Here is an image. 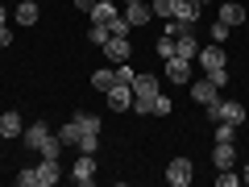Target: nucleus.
Masks as SVG:
<instances>
[{
	"instance_id": "obj_31",
	"label": "nucleus",
	"mask_w": 249,
	"mask_h": 187,
	"mask_svg": "<svg viewBox=\"0 0 249 187\" xmlns=\"http://www.w3.org/2000/svg\"><path fill=\"white\" fill-rule=\"evenodd\" d=\"M212 42H229V25H224V21H216V25H212Z\"/></svg>"
},
{
	"instance_id": "obj_1",
	"label": "nucleus",
	"mask_w": 249,
	"mask_h": 187,
	"mask_svg": "<svg viewBox=\"0 0 249 187\" xmlns=\"http://www.w3.org/2000/svg\"><path fill=\"white\" fill-rule=\"evenodd\" d=\"M199 67H204V75L212 83H220L224 88V79H229V54H224V46L220 42H212V46H199Z\"/></svg>"
},
{
	"instance_id": "obj_18",
	"label": "nucleus",
	"mask_w": 249,
	"mask_h": 187,
	"mask_svg": "<svg viewBox=\"0 0 249 187\" xmlns=\"http://www.w3.org/2000/svg\"><path fill=\"white\" fill-rule=\"evenodd\" d=\"M175 54H178V58H187V62L196 58V54H199V42H196V34H187V37H175Z\"/></svg>"
},
{
	"instance_id": "obj_12",
	"label": "nucleus",
	"mask_w": 249,
	"mask_h": 187,
	"mask_svg": "<svg viewBox=\"0 0 249 187\" xmlns=\"http://www.w3.org/2000/svg\"><path fill=\"white\" fill-rule=\"evenodd\" d=\"M25 133V125H21V112H0V137H4V142H13V137H21Z\"/></svg>"
},
{
	"instance_id": "obj_6",
	"label": "nucleus",
	"mask_w": 249,
	"mask_h": 187,
	"mask_svg": "<svg viewBox=\"0 0 249 187\" xmlns=\"http://www.w3.org/2000/svg\"><path fill=\"white\" fill-rule=\"evenodd\" d=\"M58 175H62L58 158H42V162L34 167V183H37V187H54V183H58Z\"/></svg>"
},
{
	"instance_id": "obj_9",
	"label": "nucleus",
	"mask_w": 249,
	"mask_h": 187,
	"mask_svg": "<svg viewBox=\"0 0 249 187\" xmlns=\"http://www.w3.org/2000/svg\"><path fill=\"white\" fill-rule=\"evenodd\" d=\"M71 179L79 187H91V183H96V158H91V154H79V162L71 167Z\"/></svg>"
},
{
	"instance_id": "obj_32",
	"label": "nucleus",
	"mask_w": 249,
	"mask_h": 187,
	"mask_svg": "<svg viewBox=\"0 0 249 187\" xmlns=\"http://www.w3.org/2000/svg\"><path fill=\"white\" fill-rule=\"evenodd\" d=\"M17 187H37V183H34V167H25V170L17 175Z\"/></svg>"
},
{
	"instance_id": "obj_17",
	"label": "nucleus",
	"mask_w": 249,
	"mask_h": 187,
	"mask_svg": "<svg viewBox=\"0 0 249 187\" xmlns=\"http://www.w3.org/2000/svg\"><path fill=\"white\" fill-rule=\"evenodd\" d=\"M116 0H96V4H91V21H100V25H108V21L116 17Z\"/></svg>"
},
{
	"instance_id": "obj_30",
	"label": "nucleus",
	"mask_w": 249,
	"mask_h": 187,
	"mask_svg": "<svg viewBox=\"0 0 249 187\" xmlns=\"http://www.w3.org/2000/svg\"><path fill=\"white\" fill-rule=\"evenodd\" d=\"M133 67H129V62H116V83H133Z\"/></svg>"
},
{
	"instance_id": "obj_35",
	"label": "nucleus",
	"mask_w": 249,
	"mask_h": 187,
	"mask_svg": "<svg viewBox=\"0 0 249 187\" xmlns=\"http://www.w3.org/2000/svg\"><path fill=\"white\" fill-rule=\"evenodd\" d=\"M241 183H249V162H245V167H241Z\"/></svg>"
},
{
	"instance_id": "obj_26",
	"label": "nucleus",
	"mask_w": 249,
	"mask_h": 187,
	"mask_svg": "<svg viewBox=\"0 0 249 187\" xmlns=\"http://www.w3.org/2000/svg\"><path fill=\"white\" fill-rule=\"evenodd\" d=\"M37 154H42V158H58V154H62V142H58V133H50V142H46Z\"/></svg>"
},
{
	"instance_id": "obj_25",
	"label": "nucleus",
	"mask_w": 249,
	"mask_h": 187,
	"mask_svg": "<svg viewBox=\"0 0 249 187\" xmlns=\"http://www.w3.org/2000/svg\"><path fill=\"white\" fill-rule=\"evenodd\" d=\"M150 9H154V17H175V0H150Z\"/></svg>"
},
{
	"instance_id": "obj_28",
	"label": "nucleus",
	"mask_w": 249,
	"mask_h": 187,
	"mask_svg": "<svg viewBox=\"0 0 249 187\" xmlns=\"http://www.w3.org/2000/svg\"><path fill=\"white\" fill-rule=\"evenodd\" d=\"M237 183H241V175H232V167H224L216 175V187H237Z\"/></svg>"
},
{
	"instance_id": "obj_36",
	"label": "nucleus",
	"mask_w": 249,
	"mask_h": 187,
	"mask_svg": "<svg viewBox=\"0 0 249 187\" xmlns=\"http://www.w3.org/2000/svg\"><path fill=\"white\" fill-rule=\"evenodd\" d=\"M4 21H9V13H4V4H0V25H4Z\"/></svg>"
},
{
	"instance_id": "obj_39",
	"label": "nucleus",
	"mask_w": 249,
	"mask_h": 187,
	"mask_svg": "<svg viewBox=\"0 0 249 187\" xmlns=\"http://www.w3.org/2000/svg\"><path fill=\"white\" fill-rule=\"evenodd\" d=\"M245 29H249V21H245Z\"/></svg>"
},
{
	"instance_id": "obj_22",
	"label": "nucleus",
	"mask_w": 249,
	"mask_h": 187,
	"mask_svg": "<svg viewBox=\"0 0 249 187\" xmlns=\"http://www.w3.org/2000/svg\"><path fill=\"white\" fill-rule=\"evenodd\" d=\"M108 34H112V37H129V21H124V13H116V17L108 21Z\"/></svg>"
},
{
	"instance_id": "obj_33",
	"label": "nucleus",
	"mask_w": 249,
	"mask_h": 187,
	"mask_svg": "<svg viewBox=\"0 0 249 187\" xmlns=\"http://www.w3.org/2000/svg\"><path fill=\"white\" fill-rule=\"evenodd\" d=\"M0 46H13V29L9 25H0Z\"/></svg>"
},
{
	"instance_id": "obj_10",
	"label": "nucleus",
	"mask_w": 249,
	"mask_h": 187,
	"mask_svg": "<svg viewBox=\"0 0 249 187\" xmlns=\"http://www.w3.org/2000/svg\"><path fill=\"white\" fill-rule=\"evenodd\" d=\"M124 21H129V29H142L154 21V9L145 4V0H137V4H124Z\"/></svg>"
},
{
	"instance_id": "obj_20",
	"label": "nucleus",
	"mask_w": 249,
	"mask_h": 187,
	"mask_svg": "<svg viewBox=\"0 0 249 187\" xmlns=\"http://www.w3.org/2000/svg\"><path fill=\"white\" fill-rule=\"evenodd\" d=\"M166 34H170V37H187V34H196V21L170 17V21H166Z\"/></svg>"
},
{
	"instance_id": "obj_21",
	"label": "nucleus",
	"mask_w": 249,
	"mask_h": 187,
	"mask_svg": "<svg viewBox=\"0 0 249 187\" xmlns=\"http://www.w3.org/2000/svg\"><path fill=\"white\" fill-rule=\"evenodd\" d=\"M58 142H62V146H79V125H75V116L58 129Z\"/></svg>"
},
{
	"instance_id": "obj_2",
	"label": "nucleus",
	"mask_w": 249,
	"mask_h": 187,
	"mask_svg": "<svg viewBox=\"0 0 249 187\" xmlns=\"http://www.w3.org/2000/svg\"><path fill=\"white\" fill-rule=\"evenodd\" d=\"M75 125H79V154H96L100 146V116L96 112H75Z\"/></svg>"
},
{
	"instance_id": "obj_34",
	"label": "nucleus",
	"mask_w": 249,
	"mask_h": 187,
	"mask_svg": "<svg viewBox=\"0 0 249 187\" xmlns=\"http://www.w3.org/2000/svg\"><path fill=\"white\" fill-rule=\"evenodd\" d=\"M91 4H96V0H75V9H83V13H91Z\"/></svg>"
},
{
	"instance_id": "obj_19",
	"label": "nucleus",
	"mask_w": 249,
	"mask_h": 187,
	"mask_svg": "<svg viewBox=\"0 0 249 187\" xmlns=\"http://www.w3.org/2000/svg\"><path fill=\"white\" fill-rule=\"evenodd\" d=\"M112 83H116V67H96V71H91V88L108 92Z\"/></svg>"
},
{
	"instance_id": "obj_40",
	"label": "nucleus",
	"mask_w": 249,
	"mask_h": 187,
	"mask_svg": "<svg viewBox=\"0 0 249 187\" xmlns=\"http://www.w3.org/2000/svg\"><path fill=\"white\" fill-rule=\"evenodd\" d=\"M0 142H4V137H0Z\"/></svg>"
},
{
	"instance_id": "obj_16",
	"label": "nucleus",
	"mask_w": 249,
	"mask_h": 187,
	"mask_svg": "<svg viewBox=\"0 0 249 187\" xmlns=\"http://www.w3.org/2000/svg\"><path fill=\"white\" fill-rule=\"evenodd\" d=\"M216 21H224V25H245V21H249V13L245 9H241V4H232V0H224V4H220V17H216Z\"/></svg>"
},
{
	"instance_id": "obj_38",
	"label": "nucleus",
	"mask_w": 249,
	"mask_h": 187,
	"mask_svg": "<svg viewBox=\"0 0 249 187\" xmlns=\"http://www.w3.org/2000/svg\"><path fill=\"white\" fill-rule=\"evenodd\" d=\"M124 4H137V0H124Z\"/></svg>"
},
{
	"instance_id": "obj_37",
	"label": "nucleus",
	"mask_w": 249,
	"mask_h": 187,
	"mask_svg": "<svg viewBox=\"0 0 249 187\" xmlns=\"http://www.w3.org/2000/svg\"><path fill=\"white\" fill-rule=\"evenodd\" d=\"M199 4H212V0H199Z\"/></svg>"
},
{
	"instance_id": "obj_13",
	"label": "nucleus",
	"mask_w": 249,
	"mask_h": 187,
	"mask_svg": "<svg viewBox=\"0 0 249 187\" xmlns=\"http://www.w3.org/2000/svg\"><path fill=\"white\" fill-rule=\"evenodd\" d=\"M13 25H37V0H17V9H13Z\"/></svg>"
},
{
	"instance_id": "obj_29",
	"label": "nucleus",
	"mask_w": 249,
	"mask_h": 187,
	"mask_svg": "<svg viewBox=\"0 0 249 187\" xmlns=\"http://www.w3.org/2000/svg\"><path fill=\"white\" fill-rule=\"evenodd\" d=\"M170 108H175V104H170V96H162V92H158V96H154V116H166Z\"/></svg>"
},
{
	"instance_id": "obj_3",
	"label": "nucleus",
	"mask_w": 249,
	"mask_h": 187,
	"mask_svg": "<svg viewBox=\"0 0 249 187\" xmlns=\"http://www.w3.org/2000/svg\"><path fill=\"white\" fill-rule=\"evenodd\" d=\"M191 179H196L191 158H170V162H166V183H170V187H191Z\"/></svg>"
},
{
	"instance_id": "obj_4",
	"label": "nucleus",
	"mask_w": 249,
	"mask_h": 187,
	"mask_svg": "<svg viewBox=\"0 0 249 187\" xmlns=\"http://www.w3.org/2000/svg\"><path fill=\"white\" fill-rule=\"evenodd\" d=\"M104 96H108V108L112 112H124V108H133V83H112Z\"/></svg>"
},
{
	"instance_id": "obj_7",
	"label": "nucleus",
	"mask_w": 249,
	"mask_h": 187,
	"mask_svg": "<svg viewBox=\"0 0 249 187\" xmlns=\"http://www.w3.org/2000/svg\"><path fill=\"white\" fill-rule=\"evenodd\" d=\"M21 142H25V150H42V146L50 142V125H46V121H34V125H25Z\"/></svg>"
},
{
	"instance_id": "obj_11",
	"label": "nucleus",
	"mask_w": 249,
	"mask_h": 187,
	"mask_svg": "<svg viewBox=\"0 0 249 187\" xmlns=\"http://www.w3.org/2000/svg\"><path fill=\"white\" fill-rule=\"evenodd\" d=\"M100 50H104V58H108V62H129L133 46H129V37H108V42L100 46Z\"/></svg>"
},
{
	"instance_id": "obj_23",
	"label": "nucleus",
	"mask_w": 249,
	"mask_h": 187,
	"mask_svg": "<svg viewBox=\"0 0 249 187\" xmlns=\"http://www.w3.org/2000/svg\"><path fill=\"white\" fill-rule=\"evenodd\" d=\"M108 37H112V34H108V25H100V21H91V29H88V42H96V46H104Z\"/></svg>"
},
{
	"instance_id": "obj_27",
	"label": "nucleus",
	"mask_w": 249,
	"mask_h": 187,
	"mask_svg": "<svg viewBox=\"0 0 249 187\" xmlns=\"http://www.w3.org/2000/svg\"><path fill=\"white\" fill-rule=\"evenodd\" d=\"M158 58H175V37H170V34L158 37Z\"/></svg>"
},
{
	"instance_id": "obj_5",
	"label": "nucleus",
	"mask_w": 249,
	"mask_h": 187,
	"mask_svg": "<svg viewBox=\"0 0 249 187\" xmlns=\"http://www.w3.org/2000/svg\"><path fill=\"white\" fill-rule=\"evenodd\" d=\"M191 100H196V104H212V100H220V83H212L204 75V79H191Z\"/></svg>"
},
{
	"instance_id": "obj_14",
	"label": "nucleus",
	"mask_w": 249,
	"mask_h": 187,
	"mask_svg": "<svg viewBox=\"0 0 249 187\" xmlns=\"http://www.w3.org/2000/svg\"><path fill=\"white\" fill-rule=\"evenodd\" d=\"M133 96H142V100H154V96H158V75H150V71H137L133 75Z\"/></svg>"
},
{
	"instance_id": "obj_15",
	"label": "nucleus",
	"mask_w": 249,
	"mask_h": 187,
	"mask_svg": "<svg viewBox=\"0 0 249 187\" xmlns=\"http://www.w3.org/2000/svg\"><path fill=\"white\" fill-rule=\"evenodd\" d=\"M212 162H216V170L237 167V146H232V142H216L212 146Z\"/></svg>"
},
{
	"instance_id": "obj_24",
	"label": "nucleus",
	"mask_w": 249,
	"mask_h": 187,
	"mask_svg": "<svg viewBox=\"0 0 249 187\" xmlns=\"http://www.w3.org/2000/svg\"><path fill=\"white\" fill-rule=\"evenodd\" d=\"M216 142H237V125H229V121H216Z\"/></svg>"
},
{
	"instance_id": "obj_8",
	"label": "nucleus",
	"mask_w": 249,
	"mask_h": 187,
	"mask_svg": "<svg viewBox=\"0 0 249 187\" xmlns=\"http://www.w3.org/2000/svg\"><path fill=\"white\" fill-rule=\"evenodd\" d=\"M162 71H166L170 83H191V62L178 58V54H175V58H162Z\"/></svg>"
}]
</instances>
